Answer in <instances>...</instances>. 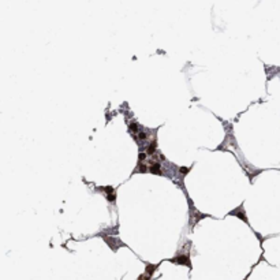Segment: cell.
<instances>
[{"mask_svg":"<svg viewBox=\"0 0 280 280\" xmlns=\"http://www.w3.org/2000/svg\"><path fill=\"white\" fill-rule=\"evenodd\" d=\"M170 261H171V262H175V264H179V265H186V267L191 268L190 256H189V253H186V254H178L176 257L171 258Z\"/></svg>","mask_w":280,"mask_h":280,"instance_id":"obj_1","label":"cell"},{"mask_svg":"<svg viewBox=\"0 0 280 280\" xmlns=\"http://www.w3.org/2000/svg\"><path fill=\"white\" fill-rule=\"evenodd\" d=\"M98 190L103 191L104 193V197L107 198L109 202H115L116 200V193H115V189L111 187V186H104V187H98Z\"/></svg>","mask_w":280,"mask_h":280,"instance_id":"obj_2","label":"cell"},{"mask_svg":"<svg viewBox=\"0 0 280 280\" xmlns=\"http://www.w3.org/2000/svg\"><path fill=\"white\" fill-rule=\"evenodd\" d=\"M104 241L107 242L108 245H109V247L112 250H116V249H119V247H122V246H124V243L123 242H120L119 239H116V238H112V237H105L104 235Z\"/></svg>","mask_w":280,"mask_h":280,"instance_id":"obj_3","label":"cell"},{"mask_svg":"<svg viewBox=\"0 0 280 280\" xmlns=\"http://www.w3.org/2000/svg\"><path fill=\"white\" fill-rule=\"evenodd\" d=\"M231 215H235V216H238L239 219H242L243 221H247L246 215H245V211H243V206H239V208H237L235 211H232Z\"/></svg>","mask_w":280,"mask_h":280,"instance_id":"obj_4","label":"cell"},{"mask_svg":"<svg viewBox=\"0 0 280 280\" xmlns=\"http://www.w3.org/2000/svg\"><path fill=\"white\" fill-rule=\"evenodd\" d=\"M245 280H246V279H245Z\"/></svg>","mask_w":280,"mask_h":280,"instance_id":"obj_5","label":"cell"}]
</instances>
